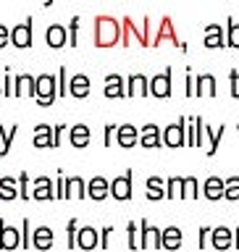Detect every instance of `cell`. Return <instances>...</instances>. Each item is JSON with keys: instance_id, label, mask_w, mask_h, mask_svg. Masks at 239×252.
Returning <instances> with one entry per match:
<instances>
[{"instance_id": "41", "label": "cell", "mask_w": 239, "mask_h": 252, "mask_svg": "<svg viewBox=\"0 0 239 252\" xmlns=\"http://www.w3.org/2000/svg\"><path fill=\"white\" fill-rule=\"evenodd\" d=\"M0 131H3V147H0V155H8L11 142H13V137H16V126H11V131H5L3 126H0Z\"/></svg>"}, {"instance_id": "10", "label": "cell", "mask_w": 239, "mask_h": 252, "mask_svg": "<svg viewBox=\"0 0 239 252\" xmlns=\"http://www.w3.org/2000/svg\"><path fill=\"white\" fill-rule=\"evenodd\" d=\"M11 42L19 47V50H24V47L32 45V16H29V19H24L21 24H16V27L11 29Z\"/></svg>"}, {"instance_id": "11", "label": "cell", "mask_w": 239, "mask_h": 252, "mask_svg": "<svg viewBox=\"0 0 239 252\" xmlns=\"http://www.w3.org/2000/svg\"><path fill=\"white\" fill-rule=\"evenodd\" d=\"M55 244V231L50 226H37L34 231H32V247L45 252V250H53Z\"/></svg>"}, {"instance_id": "20", "label": "cell", "mask_w": 239, "mask_h": 252, "mask_svg": "<svg viewBox=\"0 0 239 252\" xmlns=\"http://www.w3.org/2000/svg\"><path fill=\"white\" fill-rule=\"evenodd\" d=\"M90 137H92V131H90L87 124H74L68 129V142H71V147H76V150L90 145Z\"/></svg>"}, {"instance_id": "27", "label": "cell", "mask_w": 239, "mask_h": 252, "mask_svg": "<svg viewBox=\"0 0 239 252\" xmlns=\"http://www.w3.org/2000/svg\"><path fill=\"white\" fill-rule=\"evenodd\" d=\"M32 142H34V147H39V150L53 147V126L50 124L34 126V137H32Z\"/></svg>"}, {"instance_id": "47", "label": "cell", "mask_w": 239, "mask_h": 252, "mask_svg": "<svg viewBox=\"0 0 239 252\" xmlns=\"http://www.w3.org/2000/svg\"><path fill=\"white\" fill-rule=\"evenodd\" d=\"M63 134H66V124H55V126H53V147L61 145Z\"/></svg>"}, {"instance_id": "38", "label": "cell", "mask_w": 239, "mask_h": 252, "mask_svg": "<svg viewBox=\"0 0 239 252\" xmlns=\"http://www.w3.org/2000/svg\"><path fill=\"white\" fill-rule=\"evenodd\" d=\"M76 231H79V220L68 218V223H66V244H68V250L76 247Z\"/></svg>"}, {"instance_id": "46", "label": "cell", "mask_w": 239, "mask_h": 252, "mask_svg": "<svg viewBox=\"0 0 239 252\" xmlns=\"http://www.w3.org/2000/svg\"><path fill=\"white\" fill-rule=\"evenodd\" d=\"M197 244H200V250L210 244V226H200V234H197Z\"/></svg>"}, {"instance_id": "4", "label": "cell", "mask_w": 239, "mask_h": 252, "mask_svg": "<svg viewBox=\"0 0 239 252\" xmlns=\"http://www.w3.org/2000/svg\"><path fill=\"white\" fill-rule=\"evenodd\" d=\"M132 181H134V171H132V168H126L121 176L110 179V184H108L110 197H113V200H118V202L132 200Z\"/></svg>"}, {"instance_id": "29", "label": "cell", "mask_w": 239, "mask_h": 252, "mask_svg": "<svg viewBox=\"0 0 239 252\" xmlns=\"http://www.w3.org/2000/svg\"><path fill=\"white\" fill-rule=\"evenodd\" d=\"M66 194L68 197H76V200H84V197H87V181L82 176L66 179Z\"/></svg>"}, {"instance_id": "3", "label": "cell", "mask_w": 239, "mask_h": 252, "mask_svg": "<svg viewBox=\"0 0 239 252\" xmlns=\"http://www.w3.org/2000/svg\"><path fill=\"white\" fill-rule=\"evenodd\" d=\"M161 137H163V145L166 147H184L187 145V118L181 116L179 121H173V124H169L166 129L161 131Z\"/></svg>"}, {"instance_id": "25", "label": "cell", "mask_w": 239, "mask_h": 252, "mask_svg": "<svg viewBox=\"0 0 239 252\" xmlns=\"http://www.w3.org/2000/svg\"><path fill=\"white\" fill-rule=\"evenodd\" d=\"M0 247H3V250L21 247V231H19V228L3 223V228H0Z\"/></svg>"}, {"instance_id": "18", "label": "cell", "mask_w": 239, "mask_h": 252, "mask_svg": "<svg viewBox=\"0 0 239 252\" xmlns=\"http://www.w3.org/2000/svg\"><path fill=\"white\" fill-rule=\"evenodd\" d=\"M108 184H110V181H108L105 176H92L90 181H87V197H90V200H95V202H100V200H105V197H110Z\"/></svg>"}, {"instance_id": "16", "label": "cell", "mask_w": 239, "mask_h": 252, "mask_svg": "<svg viewBox=\"0 0 239 252\" xmlns=\"http://www.w3.org/2000/svg\"><path fill=\"white\" fill-rule=\"evenodd\" d=\"M116 142H118V147H137V142H139V129L137 126H132V124H121V126H116Z\"/></svg>"}, {"instance_id": "36", "label": "cell", "mask_w": 239, "mask_h": 252, "mask_svg": "<svg viewBox=\"0 0 239 252\" xmlns=\"http://www.w3.org/2000/svg\"><path fill=\"white\" fill-rule=\"evenodd\" d=\"M79 16H74V19L68 21V27H66V45H71V47H76L79 45Z\"/></svg>"}, {"instance_id": "13", "label": "cell", "mask_w": 239, "mask_h": 252, "mask_svg": "<svg viewBox=\"0 0 239 252\" xmlns=\"http://www.w3.org/2000/svg\"><path fill=\"white\" fill-rule=\"evenodd\" d=\"M218 87L213 74H197L195 76V97H216Z\"/></svg>"}, {"instance_id": "26", "label": "cell", "mask_w": 239, "mask_h": 252, "mask_svg": "<svg viewBox=\"0 0 239 252\" xmlns=\"http://www.w3.org/2000/svg\"><path fill=\"white\" fill-rule=\"evenodd\" d=\"M200 192L208 197V200H213V202L221 200V197H224V179H221V176H208Z\"/></svg>"}, {"instance_id": "49", "label": "cell", "mask_w": 239, "mask_h": 252, "mask_svg": "<svg viewBox=\"0 0 239 252\" xmlns=\"http://www.w3.org/2000/svg\"><path fill=\"white\" fill-rule=\"evenodd\" d=\"M8 42H11V29L5 24H0V47H5Z\"/></svg>"}, {"instance_id": "48", "label": "cell", "mask_w": 239, "mask_h": 252, "mask_svg": "<svg viewBox=\"0 0 239 252\" xmlns=\"http://www.w3.org/2000/svg\"><path fill=\"white\" fill-rule=\"evenodd\" d=\"M187 87H184V94H187V97H195V76H192V71H189L187 68Z\"/></svg>"}, {"instance_id": "45", "label": "cell", "mask_w": 239, "mask_h": 252, "mask_svg": "<svg viewBox=\"0 0 239 252\" xmlns=\"http://www.w3.org/2000/svg\"><path fill=\"white\" fill-rule=\"evenodd\" d=\"M110 234H113V226H102V228H100V250H108Z\"/></svg>"}, {"instance_id": "1", "label": "cell", "mask_w": 239, "mask_h": 252, "mask_svg": "<svg viewBox=\"0 0 239 252\" xmlns=\"http://www.w3.org/2000/svg\"><path fill=\"white\" fill-rule=\"evenodd\" d=\"M121 42V21L113 16L100 13L95 19V45L98 47H113Z\"/></svg>"}, {"instance_id": "42", "label": "cell", "mask_w": 239, "mask_h": 252, "mask_svg": "<svg viewBox=\"0 0 239 252\" xmlns=\"http://www.w3.org/2000/svg\"><path fill=\"white\" fill-rule=\"evenodd\" d=\"M55 200H68L66 194V176L58 173V181H55Z\"/></svg>"}, {"instance_id": "31", "label": "cell", "mask_w": 239, "mask_h": 252, "mask_svg": "<svg viewBox=\"0 0 239 252\" xmlns=\"http://www.w3.org/2000/svg\"><path fill=\"white\" fill-rule=\"evenodd\" d=\"M163 37H171V39H173V45H179L181 50H184V42H179L176 32L171 29V19H169V16H166V19H163V27H161V32H158V34H155V42H153V45H158V42H161Z\"/></svg>"}, {"instance_id": "8", "label": "cell", "mask_w": 239, "mask_h": 252, "mask_svg": "<svg viewBox=\"0 0 239 252\" xmlns=\"http://www.w3.org/2000/svg\"><path fill=\"white\" fill-rule=\"evenodd\" d=\"M210 247L218 250V252L234 247V231H232L229 226H216V228H210Z\"/></svg>"}, {"instance_id": "6", "label": "cell", "mask_w": 239, "mask_h": 252, "mask_svg": "<svg viewBox=\"0 0 239 252\" xmlns=\"http://www.w3.org/2000/svg\"><path fill=\"white\" fill-rule=\"evenodd\" d=\"M161 234L163 228L153 226L150 220H139V250H161Z\"/></svg>"}, {"instance_id": "34", "label": "cell", "mask_w": 239, "mask_h": 252, "mask_svg": "<svg viewBox=\"0 0 239 252\" xmlns=\"http://www.w3.org/2000/svg\"><path fill=\"white\" fill-rule=\"evenodd\" d=\"M126 247L139 250V226H137V220H129V223H126Z\"/></svg>"}, {"instance_id": "35", "label": "cell", "mask_w": 239, "mask_h": 252, "mask_svg": "<svg viewBox=\"0 0 239 252\" xmlns=\"http://www.w3.org/2000/svg\"><path fill=\"white\" fill-rule=\"evenodd\" d=\"M224 197H226V200H232V202L239 200V176L224 179Z\"/></svg>"}, {"instance_id": "43", "label": "cell", "mask_w": 239, "mask_h": 252, "mask_svg": "<svg viewBox=\"0 0 239 252\" xmlns=\"http://www.w3.org/2000/svg\"><path fill=\"white\" fill-rule=\"evenodd\" d=\"M19 197H24V200H29L32 192H29V176L27 173H21L19 176Z\"/></svg>"}, {"instance_id": "23", "label": "cell", "mask_w": 239, "mask_h": 252, "mask_svg": "<svg viewBox=\"0 0 239 252\" xmlns=\"http://www.w3.org/2000/svg\"><path fill=\"white\" fill-rule=\"evenodd\" d=\"M13 94H19V97H34V76L32 74L13 76Z\"/></svg>"}, {"instance_id": "44", "label": "cell", "mask_w": 239, "mask_h": 252, "mask_svg": "<svg viewBox=\"0 0 239 252\" xmlns=\"http://www.w3.org/2000/svg\"><path fill=\"white\" fill-rule=\"evenodd\" d=\"M229 82H232V87H229L232 97H239V71H237V68L229 71Z\"/></svg>"}, {"instance_id": "22", "label": "cell", "mask_w": 239, "mask_h": 252, "mask_svg": "<svg viewBox=\"0 0 239 252\" xmlns=\"http://www.w3.org/2000/svg\"><path fill=\"white\" fill-rule=\"evenodd\" d=\"M45 42H47V47H53V50L63 47L66 45V27H63V24H50V27L45 29Z\"/></svg>"}, {"instance_id": "7", "label": "cell", "mask_w": 239, "mask_h": 252, "mask_svg": "<svg viewBox=\"0 0 239 252\" xmlns=\"http://www.w3.org/2000/svg\"><path fill=\"white\" fill-rule=\"evenodd\" d=\"M150 94V76L129 74L126 76V97H147Z\"/></svg>"}, {"instance_id": "12", "label": "cell", "mask_w": 239, "mask_h": 252, "mask_svg": "<svg viewBox=\"0 0 239 252\" xmlns=\"http://www.w3.org/2000/svg\"><path fill=\"white\" fill-rule=\"evenodd\" d=\"M226 126L221 124L218 129H213V126H203V139H205V155H216L218 147H221V137H224Z\"/></svg>"}, {"instance_id": "14", "label": "cell", "mask_w": 239, "mask_h": 252, "mask_svg": "<svg viewBox=\"0 0 239 252\" xmlns=\"http://www.w3.org/2000/svg\"><path fill=\"white\" fill-rule=\"evenodd\" d=\"M163 145V137H161V129H158L155 124H145L139 129V147L145 150H155Z\"/></svg>"}, {"instance_id": "53", "label": "cell", "mask_w": 239, "mask_h": 252, "mask_svg": "<svg viewBox=\"0 0 239 252\" xmlns=\"http://www.w3.org/2000/svg\"><path fill=\"white\" fill-rule=\"evenodd\" d=\"M0 94H3V87H0Z\"/></svg>"}, {"instance_id": "37", "label": "cell", "mask_w": 239, "mask_h": 252, "mask_svg": "<svg viewBox=\"0 0 239 252\" xmlns=\"http://www.w3.org/2000/svg\"><path fill=\"white\" fill-rule=\"evenodd\" d=\"M166 197H169V200H176V197H181V176L166 179Z\"/></svg>"}, {"instance_id": "30", "label": "cell", "mask_w": 239, "mask_h": 252, "mask_svg": "<svg viewBox=\"0 0 239 252\" xmlns=\"http://www.w3.org/2000/svg\"><path fill=\"white\" fill-rule=\"evenodd\" d=\"M181 197L184 200H197L200 197V181L195 176H181Z\"/></svg>"}, {"instance_id": "54", "label": "cell", "mask_w": 239, "mask_h": 252, "mask_svg": "<svg viewBox=\"0 0 239 252\" xmlns=\"http://www.w3.org/2000/svg\"><path fill=\"white\" fill-rule=\"evenodd\" d=\"M237 131H239V126H237Z\"/></svg>"}, {"instance_id": "40", "label": "cell", "mask_w": 239, "mask_h": 252, "mask_svg": "<svg viewBox=\"0 0 239 252\" xmlns=\"http://www.w3.org/2000/svg\"><path fill=\"white\" fill-rule=\"evenodd\" d=\"M21 247H32V223H29V218H24L21 220Z\"/></svg>"}, {"instance_id": "19", "label": "cell", "mask_w": 239, "mask_h": 252, "mask_svg": "<svg viewBox=\"0 0 239 252\" xmlns=\"http://www.w3.org/2000/svg\"><path fill=\"white\" fill-rule=\"evenodd\" d=\"M102 92H105V97H126V79L121 74H108Z\"/></svg>"}, {"instance_id": "17", "label": "cell", "mask_w": 239, "mask_h": 252, "mask_svg": "<svg viewBox=\"0 0 239 252\" xmlns=\"http://www.w3.org/2000/svg\"><path fill=\"white\" fill-rule=\"evenodd\" d=\"M90 90H92V84H90V76H87V74L68 76V94H71V97L84 100L87 94H90Z\"/></svg>"}, {"instance_id": "9", "label": "cell", "mask_w": 239, "mask_h": 252, "mask_svg": "<svg viewBox=\"0 0 239 252\" xmlns=\"http://www.w3.org/2000/svg\"><path fill=\"white\" fill-rule=\"evenodd\" d=\"M76 247L79 250H95V247H100V228H95V226H79V231H76Z\"/></svg>"}, {"instance_id": "28", "label": "cell", "mask_w": 239, "mask_h": 252, "mask_svg": "<svg viewBox=\"0 0 239 252\" xmlns=\"http://www.w3.org/2000/svg\"><path fill=\"white\" fill-rule=\"evenodd\" d=\"M145 187H147V200H153V202H158V200H166V179H161V176H150L147 181H145Z\"/></svg>"}, {"instance_id": "50", "label": "cell", "mask_w": 239, "mask_h": 252, "mask_svg": "<svg viewBox=\"0 0 239 252\" xmlns=\"http://www.w3.org/2000/svg\"><path fill=\"white\" fill-rule=\"evenodd\" d=\"M113 134H116V124H105V137H102L105 147H110V142H113Z\"/></svg>"}, {"instance_id": "21", "label": "cell", "mask_w": 239, "mask_h": 252, "mask_svg": "<svg viewBox=\"0 0 239 252\" xmlns=\"http://www.w3.org/2000/svg\"><path fill=\"white\" fill-rule=\"evenodd\" d=\"M205 47L216 50V47H226V32L221 29V24H208L205 27Z\"/></svg>"}, {"instance_id": "52", "label": "cell", "mask_w": 239, "mask_h": 252, "mask_svg": "<svg viewBox=\"0 0 239 252\" xmlns=\"http://www.w3.org/2000/svg\"><path fill=\"white\" fill-rule=\"evenodd\" d=\"M42 3H45V5H53V0H42Z\"/></svg>"}, {"instance_id": "5", "label": "cell", "mask_w": 239, "mask_h": 252, "mask_svg": "<svg viewBox=\"0 0 239 252\" xmlns=\"http://www.w3.org/2000/svg\"><path fill=\"white\" fill-rule=\"evenodd\" d=\"M173 68L171 66H166L161 74H155L153 79H150V94L158 100H163V97H171V92H173Z\"/></svg>"}, {"instance_id": "15", "label": "cell", "mask_w": 239, "mask_h": 252, "mask_svg": "<svg viewBox=\"0 0 239 252\" xmlns=\"http://www.w3.org/2000/svg\"><path fill=\"white\" fill-rule=\"evenodd\" d=\"M184 242V231L179 226H166L163 234H161V250H169V252H176Z\"/></svg>"}, {"instance_id": "51", "label": "cell", "mask_w": 239, "mask_h": 252, "mask_svg": "<svg viewBox=\"0 0 239 252\" xmlns=\"http://www.w3.org/2000/svg\"><path fill=\"white\" fill-rule=\"evenodd\" d=\"M234 244H237V250H239V228L234 231Z\"/></svg>"}, {"instance_id": "2", "label": "cell", "mask_w": 239, "mask_h": 252, "mask_svg": "<svg viewBox=\"0 0 239 252\" xmlns=\"http://www.w3.org/2000/svg\"><path fill=\"white\" fill-rule=\"evenodd\" d=\"M34 97L39 108H47L58 100V76L55 74H39L34 76Z\"/></svg>"}, {"instance_id": "24", "label": "cell", "mask_w": 239, "mask_h": 252, "mask_svg": "<svg viewBox=\"0 0 239 252\" xmlns=\"http://www.w3.org/2000/svg\"><path fill=\"white\" fill-rule=\"evenodd\" d=\"M32 197H34V200H53L55 197L53 179L50 176H37L34 179V189H32Z\"/></svg>"}, {"instance_id": "33", "label": "cell", "mask_w": 239, "mask_h": 252, "mask_svg": "<svg viewBox=\"0 0 239 252\" xmlns=\"http://www.w3.org/2000/svg\"><path fill=\"white\" fill-rule=\"evenodd\" d=\"M0 197H3V200H13V197H19V181H16V179H3V181H0Z\"/></svg>"}, {"instance_id": "32", "label": "cell", "mask_w": 239, "mask_h": 252, "mask_svg": "<svg viewBox=\"0 0 239 252\" xmlns=\"http://www.w3.org/2000/svg\"><path fill=\"white\" fill-rule=\"evenodd\" d=\"M226 45L239 50V21H234L232 16L226 19Z\"/></svg>"}, {"instance_id": "39", "label": "cell", "mask_w": 239, "mask_h": 252, "mask_svg": "<svg viewBox=\"0 0 239 252\" xmlns=\"http://www.w3.org/2000/svg\"><path fill=\"white\" fill-rule=\"evenodd\" d=\"M55 76H58V97H66V94H68V71L61 66Z\"/></svg>"}]
</instances>
